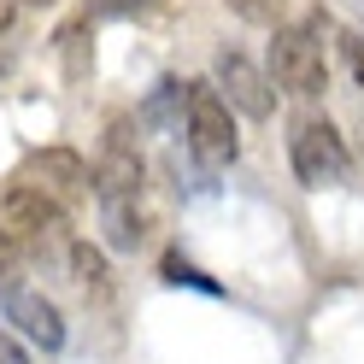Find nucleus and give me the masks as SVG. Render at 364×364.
<instances>
[{
  "instance_id": "423d86ee",
  "label": "nucleus",
  "mask_w": 364,
  "mask_h": 364,
  "mask_svg": "<svg viewBox=\"0 0 364 364\" xmlns=\"http://www.w3.org/2000/svg\"><path fill=\"white\" fill-rule=\"evenodd\" d=\"M0 311H6V323L24 329L41 353H59V347H65V317H59V306L48 300V294L12 282V288H0Z\"/></svg>"
},
{
  "instance_id": "a211bd4d",
  "label": "nucleus",
  "mask_w": 364,
  "mask_h": 364,
  "mask_svg": "<svg viewBox=\"0 0 364 364\" xmlns=\"http://www.w3.org/2000/svg\"><path fill=\"white\" fill-rule=\"evenodd\" d=\"M12 30V0H0V36Z\"/></svg>"
},
{
  "instance_id": "20e7f679",
  "label": "nucleus",
  "mask_w": 364,
  "mask_h": 364,
  "mask_svg": "<svg viewBox=\"0 0 364 364\" xmlns=\"http://www.w3.org/2000/svg\"><path fill=\"white\" fill-rule=\"evenodd\" d=\"M12 182H30V188H41L48 200L71 206V200H82L88 188H95V171H88V159L77 147H41V153L24 159V171H18Z\"/></svg>"
},
{
  "instance_id": "0eeeda50",
  "label": "nucleus",
  "mask_w": 364,
  "mask_h": 364,
  "mask_svg": "<svg viewBox=\"0 0 364 364\" xmlns=\"http://www.w3.org/2000/svg\"><path fill=\"white\" fill-rule=\"evenodd\" d=\"M218 88H223V100H230L235 112H247V118H270L277 112V95H270V77L259 71L247 53H235V48H223L218 53Z\"/></svg>"
},
{
  "instance_id": "39448f33",
  "label": "nucleus",
  "mask_w": 364,
  "mask_h": 364,
  "mask_svg": "<svg viewBox=\"0 0 364 364\" xmlns=\"http://www.w3.org/2000/svg\"><path fill=\"white\" fill-rule=\"evenodd\" d=\"M135 194H141V147L124 118H112L95 159V200H135Z\"/></svg>"
},
{
  "instance_id": "6ab92c4d",
  "label": "nucleus",
  "mask_w": 364,
  "mask_h": 364,
  "mask_svg": "<svg viewBox=\"0 0 364 364\" xmlns=\"http://www.w3.org/2000/svg\"><path fill=\"white\" fill-rule=\"evenodd\" d=\"M30 6H53V0H30Z\"/></svg>"
},
{
  "instance_id": "f03ea898",
  "label": "nucleus",
  "mask_w": 364,
  "mask_h": 364,
  "mask_svg": "<svg viewBox=\"0 0 364 364\" xmlns=\"http://www.w3.org/2000/svg\"><path fill=\"white\" fill-rule=\"evenodd\" d=\"M188 153H194L206 171H223V165L241 153L230 100H223L212 82H188Z\"/></svg>"
},
{
  "instance_id": "9b49d317",
  "label": "nucleus",
  "mask_w": 364,
  "mask_h": 364,
  "mask_svg": "<svg viewBox=\"0 0 364 364\" xmlns=\"http://www.w3.org/2000/svg\"><path fill=\"white\" fill-rule=\"evenodd\" d=\"M71 270H77L82 288H106V253H100V247L71 241Z\"/></svg>"
},
{
  "instance_id": "4468645a",
  "label": "nucleus",
  "mask_w": 364,
  "mask_h": 364,
  "mask_svg": "<svg viewBox=\"0 0 364 364\" xmlns=\"http://www.w3.org/2000/svg\"><path fill=\"white\" fill-rule=\"evenodd\" d=\"M147 6H165V0H95L88 18H118V12H147Z\"/></svg>"
},
{
  "instance_id": "1a4fd4ad",
  "label": "nucleus",
  "mask_w": 364,
  "mask_h": 364,
  "mask_svg": "<svg viewBox=\"0 0 364 364\" xmlns=\"http://www.w3.org/2000/svg\"><path fill=\"white\" fill-rule=\"evenodd\" d=\"M100 230H106V247L135 253V247L147 241V218H141L135 200H100Z\"/></svg>"
},
{
  "instance_id": "7ed1b4c3",
  "label": "nucleus",
  "mask_w": 364,
  "mask_h": 364,
  "mask_svg": "<svg viewBox=\"0 0 364 364\" xmlns=\"http://www.w3.org/2000/svg\"><path fill=\"white\" fill-rule=\"evenodd\" d=\"M288 159H294V176H300L306 188H329V182H341L353 171L347 141H341V129L329 118H300V124H294Z\"/></svg>"
},
{
  "instance_id": "2eb2a0df",
  "label": "nucleus",
  "mask_w": 364,
  "mask_h": 364,
  "mask_svg": "<svg viewBox=\"0 0 364 364\" xmlns=\"http://www.w3.org/2000/svg\"><path fill=\"white\" fill-rule=\"evenodd\" d=\"M18 282V241L12 230H0V288H12Z\"/></svg>"
},
{
  "instance_id": "f257e3e1",
  "label": "nucleus",
  "mask_w": 364,
  "mask_h": 364,
  "mask_svg": "<svg viewBox=\"0 0 364 364\" xmlns=\"http://www.w3.org/2000/svg\"><path fill=\"white\" fill-rule=\"evenodd\" d=\"M323 36H329V12L317 6L306 12L300 24H277V41H270V77H277V88H288V95L300 100H317L329 88V65H323Z\"/></svg>"
},
{
  "instance_id": "f8f14e48",
  "label": "nucleus",
  "mask_w": 364,
  "mask_h": 364,
  "mask_svg": "<svg viewBox=\"0 0 364 364\" xmlns=\"http://www.w3.org/2000/svg\"><path fill=\"white\" fill-rule=\"evenodd\" d=\"M241 24H282V12H288V0H223Z\"/></svg>"
},
{
  "instance_id": "dca6fc26",
  "label": "nucleus",
  "mask_w": 364,
  "mask_h": 364,
  "mask_svg": "<svg viewBox=\"0 0 364 364\" xmlns=\"http://www.w3.org/2000/svg\"><path fill=\"white\" fill-rule=\"evenodd\" d=\"M341 53H347L353 77H358V88H364V36H341Z\"/></svg>"
},
{
  "instance_id": "9d476101",
  "label": "nucleus",
  "mask_w": 364,
  "mask_h": 364,
  "mask_svg": "<svg viewBox=\"0 0 364 364\" xmlns=\"http://www.w3.org/2000/svg\"><path fill=\"white\" fill-rule=\"evenodd\" d=\"M182 106H188V82L159 77V82H153V95H147V106H141V124H153V129H171V124L182 118Z\"/></svg>"
},
{
  "instance_id": "f3484780",
  "label": "nucleus",
  "mask_w": 364,
  "mask_h": 364,
  "mask_svg": "<svg viewBox=\"0 0 364 364\" xmlns=\"http://www.w3.org/2000/svg\"><path fill=\"white\" fill-rule=\"evenodd\" d=\"M0 364H24V353H18V341L0 329Z\"/></svg>"
},
{
  "instance_id": "ddd939ff",
  "label": "nucleus",
  "mask_w": 364,
  "mask_h": 364,
  "mask_svg": "<svg viewBox=\"0 0 364 364\" xmlns=\"http://www.w3.org/2000/svg\"><path fill=\"white\" fill-rule=\"evenodd\" d=\"M165 282H176V288L188 282V288H200V294H218V282L206 277V270H194L182 253H165Z\"/></svg>"
},
{
  "instance_id": "6e6552de",
  "label": "nucleus",
  "mask_w": 364,
  "mask_h": 364,
  "mask_svg": "<svg viewBox=\"0 0 364 364\" xmlns=\"http://www.w3.org/2000/svg\"><path fill=\"white\" fill-rule=\"evenodd\" d=\"M0 218H6L12 235H30V241H48V235L65 230V206H59V200H48L41 188H30V182H12V188H6Z\"/></svg>"
}]
</instances>
